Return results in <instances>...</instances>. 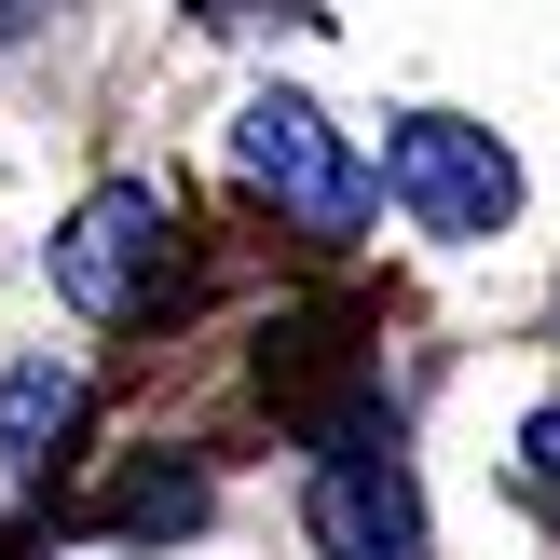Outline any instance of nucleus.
I'll return each mask as SVG.
<instances>
[{
	"instance_id": "1",
	"label": "nucleus",
	"mask_w": 560,
	"mask_h": 560,
	"mask_svg": "<svg viewBox=\"0 0 560 560\" xmlns=\"http://www.w3.org/2000/svg\"><path fill=\"white\" fill-rule=\"evenodd\" d=\"M383 191H397L424 233H452V246H479V233H506V219H520L506 137H492V124H452V109H410V124L383 137Z\"/></svg>"
},
{
	"instance_id": "5",
	"label": "nucleus",
	"mask_w": 560,
	"mask_h": 560,
	"mask_svg": "<svg viewBox=\"0 0 560 560\" xmlns=\"http://www.w3.org/2000/svg\"><path fill=\"white\" fill-rule=\"evenodd\" d=\"M69 424H82V383L55 370V355H27V370L0 383V452H14V465H55V438H69Z\"/></svg>"
},
{
	"instance_id": "6",
	"label": "nucleus",
	"mask_w": 560,
	"mask_h": 560,
	"mask_svg": "<svg viewBox=\"0 0 560 560\" xmlns=\"http://www.w3.org/2000/svg\"><path fill=\"white\" fill-rule=\"evenodd\" d=\"M520 452H534V479L560 492V410H534V424H520Z\"/></svg>"
},
{
	"instance_id": "3",
	"label": "nucleus",
	"mask_w": 560,
	"mask_h": 560,
	"mask_svg": "<svg viewBox=\"0 0 560 560\" xmlns=\"http://www.w3.org/2000/svg\"><path fill=\"white\" fill-rule=\"evenodd\" d=\"M315 547L328 560H424V492H410V452L383 410H342L315 465Z\"/></svg>"
},
{
	"instance_id": "2",
	"label": "nucleus",
	"mask_w": 560,
	"mask_h": 560,
	"mask_svg": "<svg viewBox=\"0 0 560 560\" xmlns=\"http://www.w3.org/2000/svg\"><path fill=\"white\" fill-rule=\"evenodd\" d=\"M233 164H246V191H273V219H301V233H355V219H370V164L342 151V124H328L315 96H246L233 109Z\"/></svg>"
},
{
	"instance_id": "4",
	"label": "nucleus",
	"mask_w": 560,
	"mask_h": 560,
	"mask_svg": "<svg viewBox=\"0 0 560 560\" xmlns=\"http://www.w3.org/2000/svg\"><path fill=\"white\" fill-rule=\"evenodd\" d=\"M164 191L151 178H109V191H82V219L55 233V301L69 315H137L151 301V273H164Z\"/></svg>"
}]
</instances>
